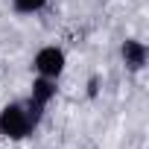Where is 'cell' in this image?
I'll list each match as a JSON object with an SVG mask.
<instances>
[{
	"instance_id": "4",
	"label": "cell",
	"mask_w": 149,
	"mask_h": 149,
	"mask_svg": "<svg viewBox=\"0 0 149 149\" xmlns=\"http://www.w3.org/2000/svg\"><path fill=\"white\" fill-rule=\"evenodd\" d=\"M56 79H47V76H38L35 82H32V91H29V100H35L38 105H50L53 100H56Z\"/></svg>"
},
{
	"instance_id": "5",
	"label": "cell",
	"mask_w": 149,
	"mask_h": 149,
	"mask_svg": "<svg viewBox=\"0 0 149 149\" xmlns=\"http://www.w3.org/2000/svg\"><path fill=\"white\" fill-rule=\"evenodd\" d=\"M12 6L21 15H32V12H41L47 6V0H12Z\"/></svg>"
},
{
	"instance_id": "1",
	"label": "cell",
	"mask_w": 149,
	"mask_h": 149,
	"mask_svg": "<svg viewBox=\"0 0 149 149\" xmlns=\"http://www.w3.org/2000/svg\"><path fill=\"white\" fill-rule=\"evenodd\" d=\"M35 132L24 102H9L0 108V134H3L6 140H24Z\"/></svg>"
},
{
	"instance_id": "2",
	"label": "cell",
	"mask_w": 149,
	"mask_h": 149,
	"mask_svg": "<svg viewBox=\"0 0 149 149\" xmlns=\"http://www.w3.org/2000/svg\"><path fill=\"white\" fill-rule=\"evenodd\" d=\"M32 67H35V73H38V76L58 79L61 73H64V67H67V56H64V50H61V47L50 44V47H41V50L35 53Z\"/></svg>"
},
{
	"instance_id": "3",
	"label": "cell",
	"mask_w": 149,
	"mask_h": 149,
	"mask_svg": "<svg viewBox=\"0 0 149 149\" xmlns=\"http://www.w3.org/2000/svg\"><path fill=\"white\" fill-rule=\"evenodd\" d=\"M120 56H123V64H126L132 73H137V70H143V64H146V44L137 41V38H126L123 47H120Z\"/></svg>"
}]
</instances>
